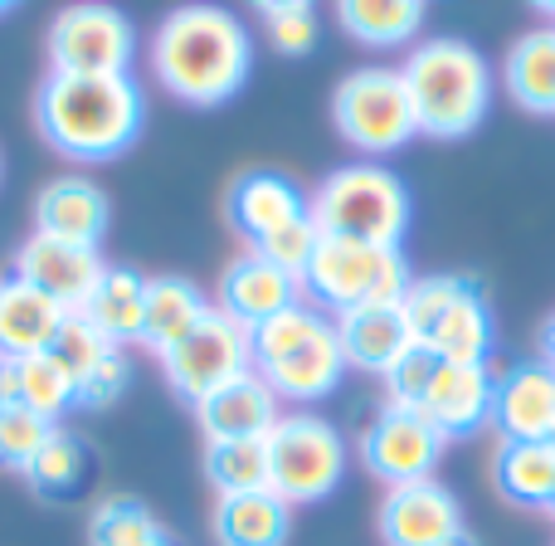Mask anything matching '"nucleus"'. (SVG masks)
Instances as JSON below:
<instances>
[{"instance_id": "obj_26", "label": "nucleus", "mask_w": 555, "mask_h": 546, "mask_svg": "<svg viewBox=\"0 0 555 546\" xmlns=\"http://www.w3.org/2000/svg\"><path fill=\"white\" fill-rule=\"evenodd\" d=\"M502 84H507L512 103L527 113L551 117L555 113V25L531 29L507 49L502 64Z\"/></svg>"}, {"instance_id": "obj_33", "label": "nucleus", "mask_w": 555, "mask_h": 546, "mask_svg": "<svg viewBox=\"0 0 555 546\" xmlns=\"http://www.w3.org/2000/svg\"><path fill=\"white\" fill-rule=\"evenodd\" d=\"M254 15H259L263 35H269V45L278 54L297 59V54H312L317 49L322 15H317V5H307V0H263Z\"/></svg>"}, {"instance_id": "obj_21", "label": "nucleus", "mask_w": 555, "mask_h": 546, "mask_svg": "<svg viewBox=\"0 0 555 546\" xmlns=\"http://www.w3.org/2000/svg\"><path fill=\"white\" fill-rule=\"evenodd\" d=\"M215 313V303L205 297L201 283H191L185 274H152L146 278V322H142V342L146 352L162 361L171 346H181L205 317Z\"/></svg>"}, {"instance_id": "obj_25", "label": "nucleus", "mask_w": 555, "mask_h": 546, "mask_svg": "<svg viewBox=\"0 0 555 546\" xmlns=\"http://www.w3.org/2000/svg\"><path fill=\"white\" fill-rule=\"evenodd\" d=\"M83 317H88V322H93L113 346L142 342V322H146V274H137V269H113V264H107L103 283H98L93 297L83 303Z\"/></svg>"}, {"instance_id": "obj_13", "label": "nucleus", "mask_w": 555, "mask_h": 546, "mask_svg": "<svg viewBox=\"0 0 555 546\" xmlns=\"http://www.w3.org/2000/svg\"><path fill=\"white\" fill-rule=\"evenodd\" d=\"M224 211H230V225L240 230V240L249 244V250L269 244L273 234L293 230V225L312 220V205H307V191L293 181V176L269 172V166H254V172L234 176Z\"/></svg>"}, {"instance_id": "obj_15", "label": "nucleus", "mask_w": 555, "mask_h": 546, "mask_svg": "<svg viewBox=\"0 0 555 546\" xmlns=\"http://www.w3.org/2000/svg\"><path fill=\"white\" fill-rule=\"evenodd\" d=\"M297 303H302V278L283 274L278 264H269L254 250H244L240 259L224 264L220 288H215V307L224 317H234L240 327H249V332Z\"/></svg>"}, {"instance_id": "obj_14", "label": "nucleus", "mask_w": 555, "mask_h": 546, "mask_svg": "<svg viewBox=\"0 0 555 546\" xmlns=\"http://www.w3.org/2000/svg\"><path fill=\"white\" fill-rule=\"evenodd\" d=\"M375 528L385 546H443L463 532V508L439 479H424L385 493Z\"/></svg>"}, {"instance_id": "obj_31", "label": "nucleus", "mask_w": 555, "mask_h": 546, "mask_svg": "<svg viewBox=\"0 0 555 546\" xmlns=\"http://www.w3.org/2000/svg\"><path fill=\"white\" fill-rule=\"evenodd\" d=\"M20 405L35 410L39 420L64 424V415L78 405V381L54 352H39L20 361Z\"/></svg>"}, {"instance_id": "obj_28", "label": "nucleus", "mask_w": 555, "mask_h": 546, "mask_svg": "<svg viewBox=\"0 0 555 546\" xmlns=\"http://www.w3.org/2000/svg\"><path fill=\"white\" fill-rule=\"evenodd\" d=\"M429 10L420 0H341L336 25L365 49H400L424 29Z\"/></svg>"}, {"instance_id": "obj_7", "label": "nucleus", "mask_w": 555, "mask_h": 546, "mask_svg": "<svg viewBox=\"0 0 555 546\" xmlns=\"http://www.w3.org/2000/svg\"><path fill=\"white\" fill-rule=\"evenodd\" d=\"M346 479V440L312 410H287L269 430V488L287 508L326 503Z\"/></svg>"}, {"instance_id": "obj_37", "label": "nucleus", "mask_w": 555, "mask_h": 546, "mask_svg": "<svg viewBox=\"0 0 555 546\" xmlns=\"http://www.w3.org/2000/svg\"><path fill=\"white\" fill-rule=\"evenodd\" d=\"M107 352H122V346H113L103 332H98L93 322H88L83 313H68V322H64V332H59V342H54V356L74 371V381L83 371H93L98 361H103Z\"/></svg>"}, {"instance_id": "obj_2", "label": "nucleus", "mask_w": 555, "mask_h": 546, "mask_svg": "<svg viewBox=\"0 0 555 546\" xmlns=\"http://www.w3.org/2000/svg\"><path fill=\"white\" fill-rule=\"evenodd\" d=\"M254 39L224 5H181L152 35V74L176 103L220 107L249 84Z\"/></svg>"}, {"instance_id": "obj_42", "label": "nucleus", "mask_w": 555, "mask_h": 546, "mask_svg": "<svg viewBox=\"0 0 555 546\" xmlns=\"http://www.w3.org/2000/svg\"><path fill=\"white\" fill-rule=\"evenodd\" d=\"M152 546H176V542H171V537H156V542H152Z\"/></svg>"}, {"instance_id": "obj_10", "label": "nucleus", "mask_w": 555, "mask_h": 546, "mask_svg": "<svg viewBox=\"0 0 555 546\" xmlns=\"http://www.w3.org/2000/svg\"><path fill=\"white\" fill-rule=\"evenodd\" d=\"M49 74H132L137 29L117 5H68L49 25Z\"/></svg>"}, {"instance_id": "obj_17", "label": "nucleus", "mask_w": 555, "mask_h": 546, "mask_svg": "<svg viewBox=\"0 0 555 546\" xmlns=\"http://www.w3.org/2000/svg\"><path fill=\"white\" fill-rule=\"evenodd\" d=\"M492 395H498V376H492L488 366L439 361L420 415L443 434V440H468V434H478L482 424H492Z\"/></svg>"}, {"instance_id": "obj_30", "label": "nucleus", "mask_w": 555, "mask_h": 546, "mask_svg": "<svg viewBox=\"0 0 555 546\" xmlns=\"http://www.w3.org/2000/svg\"><path fill=\"white\" fill-rule=\"evenodd\" d=\"M83 479H88V449L64 424H59V430L39 444L35 459L25 464V483L39 498H68V493L83 488Z\"/></svg>"}, {"instance_id": "obj_5", "label": "nucleus", "mask_w": 555, "mask_h": 546, "mask_svg": "<svg viewBox=\"0 0 555 546\" xmlns=\"http://www.w3.org/2000/svg\"><path fill=\"white\" fill-rule=\"evenodd\" d=\"M312 205L317 234H336V240L356 244H380V250H400L404 230H410V191L385 162H346L326 172V181L307 195Z\"/></svg>"}, {"instance_id": "obj_24", "label": "nucleus", "mask_w": 555, "mask_h": 546, "mask_svg": "<svg viewBox=\"0 0 555 546\" xmlns=\"http://www.w3.org/2000/svg\"><path fill=\"white\" fill-rule=\"evenodd\" d=\"M492 342H498V327H492L488 297L473 283H463V293L453 297V307L443 313V322L434 327L424 346H429L439 361H453V366H488Z\"/></svg>"}, {"instance_id": "obj_16", "label": "nucleus", "mask_w": 555, "mask_h": 546, "mask_svg": "<svg viewBox=\"0 0 555 546\" xmlns=\"http://www.w3.org/2000/svg\"><path fill=\"white\" fill-rule=\"evenodd\" d=\"M492 424L502 440L517 444H551L555 440V371L546 361H517L498 376L492 395Z\"/></svg>"}, {"instance_id": "obj_38", "label": "nucleus", "mask_w": 555, "mask_h": 546, "mask_svg": "<svg viewBox=\"0 0 555 546\" xmlns=\"http://www.w3.org/2000/svg\"><path fill=\"white\" fill-rule=\"evenodd\" d=\"M127 381H132V366H127V352H107L93 371L78 376V405L74 410H107V405L122 401Z\"/></svg>"}, {"instance_id": "obj_20", "label": "nucleus", "mask_w": 555, "mask_h": 546, "mask_svg": "<svg viewBox=\"0 0 555 546\" xmlns=\"http://www.w3.org/2000/svg\"><path fill=\"white\" fill-rule=\"evenodd\" d=\"M64 322H68V313L54 297H44L39 288H29L15 274L0 278V356L25 361V356L54 352Z\"/></svg>"}, {"instance_id": "obj_29", "label": "nucleus", "mask_w": 555, "mask_h": 546, "mask_svg": "<svg viewBox=\"0 0 555 546\" xmlns=\"http://www.w3.org/2000/svg\"><path fill=\"white\" fill-rule=\"evenodd\" d=\"M205 479L220 498L269 488V440H210L205 444Z\"/></svg>"}, {"instance_id": "obj_12", "label": "nucleus", "mask_w": 555, "mask_h": 546, "mask_svg": "<svg viewBox=\"0 0 555 546\" xmlns=\"http://www.w3.org/2000/svg\"><path fill=\"white\" fill-rule=\"evenodd\" d=\"M15 278H25L29 288H39L44 297H54L64 313H83V303L93 297V288L103 283L107 264L98 250L88 244H68L54 240V234H29L15 254Z\"/></svg>"}, {"instance_id": "obj_34", "label": "nucleus", "mask_w": 555, "mask_h": 546, "mask_svg": "<svg viewBox=\"0 0 555 546\" xmlns=\"http://www.w3.org/2000/svg\"><path fill=\"white\" fill-rule=\"evenodd\" d=\"M463 283H468V278H459V274H429V278H414L410 283L400 313H404V322H410L414 346L429 342V332L443 322V313H449L453 297L463 293Z\"/></svg>"}, {"instance_id": "obj_22", "label": "nucleus", "mask_w": 555, "mask_h": 546, "mask_svg": "<svg viewBox=\"0 0 555 546\" xmlns=\"http://www.w3.org/2000/svg\"><path fill=\"white\" fill-rule=\"evenodd\" d=\"M336 337H341L346 366L371 376H385L414 346L400 307H356V313H341L336 317Z\"/></svg>"}, {"instance_id": "obj_8", "label": "nucleus", "mask_w": 555, "mask_h": 546, "mask_svg": "<svg viewBox=\"0 0 555 546\" xmlns=\"http://www.w3.org/2000/svg\"><path fill=\"white\" fill-rule=\"evenodd\" d=\"M332 123L346 147L365 152V162L400 152L404 142L420 137L414 103H410V88H404L400 68H380V64L356 68V74H346L336 84Z\"/></svg>"}, {"instance_id": "obj_36", "label": "nucleus", "mask_w": 555, "mask_h": 546, "mask_svg": "<svg viewBox=\"0 0 555 546\" xmlns=\"http://www.w3.org/2000/svg\"><path fill=\"white\" fill-rule=\"evenodd\" d=\"M434 371H439V356H434L429 346H410V352H404L400 361L380 376L385 381V405H395V410H420L424 395H429Z\"/></svg>"}, {"instance_id": "obj_40", "label": "nucleus", "mask_w": 555, "mask_h": 546, "mask_svg": "<svg viewBox=\"0 0 555 546\" xmlns=\"http://www.w3.org/2000/svg\"><path fill=\"white\" fill-rule=\"evenodd\" d=\"M443 546H473V537H468V532H459V537H453V542H443Z\"/></svg>"}, {"instance_id": "obj_6", "label": "nucleus", "mask_w": 555, "mask_h": 546, "mask_svg": "<svg viewBox=\"0 0 555 546\" xmlns=\"http://www.w3.org/2000/svg\"><path fill=\"white\" fill-rule=\"evenodd\" d=\"M414 274L404 264V250L356 244L322 234L312 250V264L302 274V297L322 307L326 317L356 313V307H400Z\"/></svg>"}, {"instance_id": "obj_23", "label": "nucleus", "mask_w": 555, "mask_h": 546, "mask_svg": "<svg viewBox=\"0 0 555 546\" xmlns=\"http://www.w3.org/2000/svg\"><path fill=\"white\" fill-rule=\"evenodd\" d=\"M210 532L220 546H287V537H293V508L273 488L230 493V498H215Z\"/></svg>"}, {"instance_id": "obj_3", "label": "nucleus", "mask_w": 555, "mask_h": 546, "mask_svg": "<svg viewBox=\"0 0 555 546\" xmlns=\"http://www.w3.org/2000/svg\"><path fill=\"white\" fill-rule=\"evenodd\" d=\"M400 78L410 88L420 132L439 137V142H459V137L478 132L492 107L488 59H482V49H473L459 35H439L414 45L400 64Z\"/></svg>"}, {"instance_id": "obj_44", "label": "nucleus", "mask_w": 555, "mask_h": 546, "mask_svg": "<svg viewBox=\"0 0 555 546\" xmlns=\"http://www.w3.org/2000/svg\"><path fill=\"white\" fill-rule=\"evenodd\" d=\"M551 444H555V440H551Z\"/></svg>"}, {"instance_id": "obj_32", "label": "nucleus", "mask_w": 555, "mask_h": 546, "mask_svg": "<svg viewBox=\"0 0 555 546\" xmlns=\"http://www.w3.org/2000/svg\"><path fill=\"white\" fill-rule=\"evenodd\" d=\"M166 537L152 508L137 498H103L88 512V546H152Z\"/></svg>"}, {"instance_id": "obj_19", "label": "nucleus", "mask_w": 555, "mask_h": 546, "mask_svg": "<svg viewBox=\"0 0 555 546\" xmlns=\"http://www.w3.org/2000/svg\"><path fill=\"white\" fill-rule=\"evenodd\" d=\"M283 420V401L263 385L259 371L240 376V381L220 385L195 405V424H201L205 444L210 440H269V430Z\"/></svg>"}, {"instance_id": "obj_1", "label": "nucleus", "mask_w": 555, "mask_h": 546, "mask_svg": "<svg viewBox=\"0 0 555 546\" xmlns=\"http://www.w3.org/2000/svg\"><path fill=\"white\" fill-rule=\"evenodd\" d=\"M142 127L146 93L132 74H44L35 88V132L64 162H113Z\"/></svg>"}, {"instance_id": "obj_11", "label": "nucleus", "mask_w": 555, "mask_h": 546, "mask_svg": "<svg viewBox=\"0 0 555 546\" xmlns=\"http://www.w3.org/2000/svg\"><path fill=\"white\" fill-rule=\"evenodd\" d=\"M443 449H449V440H443L420 410H395V405H385L361 434V464L385 488H404V483L434 479Z\"/></svg>"}, {"instance_id": "obj_35", "label": "nucleus", "mask_w": 555, "mask_h": 546, "mask_svg": "<svg viewBox=\"0 0 555 546\" xmlns=\"http://www.w3.org/2000/svg\"><path fill=\"white\" fill-rule=\"evenodd\" d=\"M59 424L39 420L25 405H0V469L25 473V464L39 454V444L54 434Z\"/></svg>"}, {"instance_id": "obj_39", "label": "nucleus", "mask_w": 555, "mask_h": 546, "mask_svg": "<svg viewBox=\"0 0 555 546\" xmlns=\"http://www.w3.org/2000/svg\"><path fill=\"white\" fill-rule=\"evenodd\" d=\"M0 405H20V361L0 356Z\"/></svg>"}, {"instance_id": "obj_4", "label": "nucleus", "mask_w": 555, "mask_h": 546, "mask_svg": "<svg viewBox=\"0 0 555 546\" xmlns=\"http://www.w3.org/2000/svg\"><path fill=\"white\" fill-rule=\"evenodd\" d=\"M254 371L283 405H312L341 385L346 352L336 337V317L302 297L297 307L254 327Z\"/></svg>"}, {"instance_id": "obj_27", "label": "nucleus", "mask_w": 555, "mask_h": 546, "mask_svg": "<svg viewBox=\"0 0 555 546\" xmlns=\"http://www.w3.org/2000/svg\"><path fill=\"white\" fill-rule=\"evenodd\" d=\"M492 488L517 508H546L555 493V444L502 440L492 454Z\"/></svg>"}, {"instance_id": "obj_9", "label": "nucleus", "mask_w": 555, "mask_h": 546, "mask_svg": "<svg viewBox=\"0 0 555 546\" xmlns=\"http://www.w3.org/2000/svg\"><path fill=\"white\" fill-rule=\"evenodd\" d=\"M254 371V337L249 327H240L234 317H224L215 307L181 346L162 356V376L181 401L201 405L205 395H215L220 385L240 381V376Z\"/></svg>"}, {"instance_id": "obj_18", "label": "nucleus", "mask_w": 555, "mask_h": 546, "mask_svg": "<svg viewBox=\"0 0 555 546\" xmlns=\"http://www.w3.org/2000/svg\"><path fill=\"white\" fill-rule=\"evenodd\" d=\"M107 225H113V201H107V191L98 181H88V176H54V181H44V191L35 195V230L39 234H54V240L98 250Z\"/></svg>"}, {"instance_id": "obj_41", "label": "nucleus", "mask_w": 555, "mask_h": 546, "mask_svg": "<svg viewBox=\"0 0 555 546\" xmlns=\"http://www.w3.org/2000/svg\"><path fill=\"white\" fill-rule=\"evenodd\" d=\"M10 10H15V5H5V0H0V20H5V15H10Z\"/></svg>"}, {"instance_id": "obj_43", "label": "nucleus", "mask_w": 555, "mask_h": 546, "mask_svg": "<svg viewBox=\"0 0 555 546\" xmlns=\"http://www.w3.org/2000/svg\"><path fill=\"white\" fill-rule=\"evenodd\" d=\"M546 512H551V518H555V493H551V503H546Z\"/></svg>"}]
</instances>
